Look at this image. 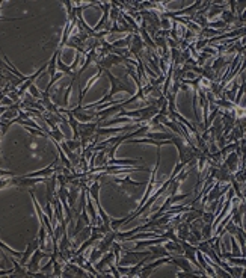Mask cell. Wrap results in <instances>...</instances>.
I'll return each instance as SVG.
<instances>
[{"label":"cell","mask_w":246,"mask_h":278,"mask_svg":"<svg viewBox=\"0 0 246 278\" xmlns=\"http://www.w3.org/2000/svg\"><path fill=\"white\" fill-rule=\"evenodd\" d=\"M107 77H109V80H110V91L107 92V94L101 99V100H98V102H96V103H92V105H86V106H82V109L83 111H92V109H96L97 106H100V105H103L104 102H113V96L116 94V92H119V91H126V92H129V94H133V88L130 86V85H127V83H124L122 80H119L118 77H115L112 73H110V70H104L103 71Z\"/></svg>","instance_id":"cell-1"},{"label":"cell","mask_w":246,"mask_h":278,"mask_svg":"<svg viewBox=\"0 0 246 278\" xmlns=\"http://www.w3.org/2000/svg\"><path fill=\"white\" fill-rule=\"evenodd\" d=\"M2 5H3V2H2V0H0V8H2ZM0 18H2V17H0Z\"/></svg>","instance_id":"cell-11"},{"label":"cell","mask_w":246,"mask_h":278,"mask_svg":"<svg viewBox=\"0 0 246 278\" xmlns=\"http://www.w3.org/2000/svg\"><path fill=\"white\" fill-rule=\"evenodd\" d=\"M50 256H51V253L44 251V250H41V248H37V250L34 251V254L30 256V259L27 260V263H26L24 266H26V269H27L29 272L37 274V272H40V263H41V260L50 259Z\"/></svg>","instance_id":"cell-4"},{"label":"cell","mask_w":246,"mask_h":278,"mask_svg":"<svg viewBox=\"0 0 246 278\" xmlns=\"http://www.w3.org/2000/svg\"><path fill=\"white\" fill-rule=\"evenodd\" d=\"M242 139H245V118H239L236 121L234 127L230 130V133L225 138V141H230V142H239Z\"/></svg>","instance_id":"cell-6"},{"label":"cell","mask_w":246,"mask_h":278,"mask_svg":"<svg viewBox=\"0 0 246 278\" xmlns=\"http://www.w3.org/2000/svg\"><path fill=\"white\" fill-rule=\"evenodd\" d=\"M113 183L118 186V189L122 191V192L133 191V189H138L139 186H144V184H147V181H133L129 175H126L124 178L115 177V178H113Z\"/></svg>","instance_id":"cell-5"},{"label":"cell","mask_w":246,"mask_h":278,"mask_svg":"<svg viewBox=\"0 0 246 278\" xmlns=\"http://www.w3.org/2000/svg\"><path fill=\"white\" fill-rule=\"evenodd\" d=\"M37 248H40V239H38V236H37L34 240H30V242H29L27 248H26V251L21 254V257H20V262H18V263H20L21 266H24V265L27 263V260L30 259V256L34 254V251H35Z\"/></svg>","instance_id":"cell-9"},{"label":"cell","mask_w":246,"mask_h":278,"mask_svg":"<svg viewBox=\"0 0 246 278\" xmlns=\"http://www.w3.org/2000/svg\"><path fill=\"white\" fill-rule=\"evenodd\" d=\"M59 55H60V52L56 49V52L53 53V56H51V59L49 60V73H50V82H49V85H47V88H46V92H49L50 94V88L54 85V82L57 80V74H56V70H57V65H56V62H57V57H59Z\"/></svg>","instance_id":"cell-8"},{"label":"cell","mask_w":246,"mask_h":278,"mask_svg":"<svg viewBox=\"0 0 246 278\" xmlns=\"http://www.w3.org/2000/svg\"><path fill=\"white\" fill-rule=\"evenodd\" d=\"M225 233H230L231 236H234V237H239V243H240V246H242V250L245 251V230H243V227H239V225H236L234 222H231V220L221 228V231L214 236V237H222Z\"/></svg>","instance_id":"cell-3"},{"label":"cell","mask_w":246,"mask_h":278,"mask_svg":"<svg viewBox=\"0 0 246 278\" xmlns=\"http://www.w3.org/2000/svg\"><path fill=\"white\" fill-rule=\"evenodd\" d=\"M222 167H224L227 171H230L231 174H234V172H237L240 168H245V156H242V154H239V153L234 150V151L228 153L227 156H225V159H224V162H222Z\"/></svg>","instance_id":"cell-2"},{"label":"cell","mask_w":246,"mask_h":278,"mask_svg":"<svg viewBox=\"0 0 246 278\" xmlns=\"http://www.w3.org/2000/svg\"><path fill=\"white\" fill-rule=\"evenodd\" d=\"M228 259H230V263H234V265H239V266H243V268L246 266L245 259H243V260H240V259H234V257H231V256H230Z\"/></svg>","instance_id":"cell-10"},{"label":"cell","mask_w":246,"mask_h":278,"mask_svg":"<svg viewBox=\"0 0 246 278\" xmlns=\"http://www.w3.org/2000/svg\"><path fill=\"white\" fill-rule=\"evenodd\" d=\"M144 49H145V44H144L141 35H139V34H133V35H132L130 46H129L130 57H132V59H139V56L142 55Z\"/></svg>","instance_id":"cell-7"}]
</instances>
